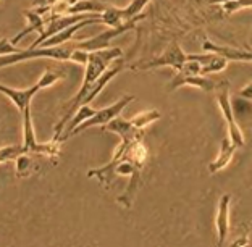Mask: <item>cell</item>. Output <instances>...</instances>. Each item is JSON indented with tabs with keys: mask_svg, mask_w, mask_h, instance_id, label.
Wrapping results in <instances>:
<instances>
[{
	"mask_svg": "<svg viewBox=\"0 0 252 247\" xmlns=\"http://www.w3.org/2000/svg\"><path fill=\"white\" fill-rule=\"evenodd\" d=\"M120 137H122V144L117 147L110 162L100 168L89 170L88 176L97 178L105 187L113 181L115 175L129 176V185L126 191L118 196V204L129 209L133 205L137 187L142 183V170L147 163L149 149L144 142L142 129H137L134 126L120 134Z\"/></svg>",
	"mask_w": 252,
	"mask_h": 247,
	"instance_id": "6da1fadb",
	"label": "cell"
},
{
	"mask_svg": "<svg viewBox=\"0 0 252 247\" xmlns=\"http://www.w3.org/2000/svg\"><path fill=\"white\" fill-rule=\"evenodd\" d=\"M78 47V42H65L62 45H54V47H28L25 50H20L16 54L3 55L0 57V68L16 65V63H23L34 59H52L66 62L71 59L73 50Z\"/></svg>",
	"mask_w": 252,
	"mask_h": 247,
	"instance_id": "7a4b0ae2",
	"label": "cell"
},
{
	"mask_svg": "<svg viewBox=\"0 0 252 247\" xmlns=\"http://www.w3.org/2000/svg\"><path fill=\"white\" fill-rule=\"evenodd\" d=\"M60 144L62 141L59 139H52L50 142H44V144L37 142L31 118V107H28L23 112V146L26 151L34 155H45L49 158H57L60 154Z\"/></svg>",
	"mask_w": 252,
	"mask_h": 247,
	"instance_id": "3957f363",
	"label": "cell"
},
{
	"mask_svg": "<svg viewBox=\"0 0 252 247\" xmlns=\"http://www.w3.org/2000/svg\"><path fill=\"white\" fill-rule=\"evenodd\" d=\"M215 91H217V102H219V107H220L223 118H225L226 126H228V136H230V139L238 147H243L244 136H243V131L238 126L236 118H234V113H233V107H231V100H230V84H228V81H220Z\"/></svg>",
	"mask_w": 252,
	"mask_h": 247,
	"instance_id": "277c9868",
	"label": "cell"
},
{
	"mask_svg": "<svg viewBox=\"0 0 252 247\" xmlns=\"http://www.w3.org/2000/svg\"><path fill=\"white\" fill-rule=\"evenodd\" d=\"M134 99H136L134 95H123L122 99L117 100L115 103H112V105H108L105 108H100V110H95V113L93 115V117L88 118L81 124H78L76 128L71 131L70 137L79 134L81 131L88 129V128H93V126H105L107 123H110L113 118L120 117V113L123 112V108L128 105L129 102H133Z\"/></svg>",
	"mask_w": 252,
	"mask_h": 247,
	"instance_id": "5b68a950",
	"label": "cell"
},
{
	"mask_svg": "<svg viewBox=\"0 0 252 247\" xmlns=\"http://www.w3.org/2000/svg\"><path fill=\"white\" fill-rule=\"evenodd\" d=\"M141 20L142 18L125 21L123 25L118 26V28H108V30L102 31L100 34H97V36H94V37L84 39V41H78V49H83V50H88V52H94V50H102V49L110 47V44H112L113 39H117L118 36H122V34L128 32L131 30H134L136 23L141 21Z\"/></svg>",
	"mask_w": 252,
	"mask_h": 247,
	"instance_id": "8992f818",
	"label": "cell"
},
{
	"mask_svg": "<svg viewBox=\"0 0 252 247\" xmlns=\"http://www.w3.org/2000/svg\"><path fill=\"white\" fill-rule=\"evenodd\" d=\"M186 60H188V54H185V50L180 47L178 42L173 41L163 54H160L158 57H154L151 62L136 65L134 68L136 70H154V68H160V66H171V68H175L176 71H180Z\"/></svg>",
	"mask_w": 252,
	"mask_h": 247,
	"instance_id": "52a82bcc",
	"label": "cell"
},
{
	"mask_svg": "<svg viewBox=\"0 0 252 247\" xmlns=\"http://www.w3.org/2000/svg\"><path fill=\"white\" fill-rule=\"evenodd\" d=\"M50 13H52L50 5H45V7L34 8V10H26L25 11V16H26V21H28L26 26L23 28V31H20L13 39H11V42L16 45L21 39H25L28 34H31V32L41 34L44 31L45 25H47V18L50 16Z\"/></svg>",
	"mask_w": 252,
	"mask_h": 247,
	"instance_id": "ba28073f",
	"label": "cell"
},
{
	"mask_svg": "<svg viewBox=\"0 0 252 247\" xmlns=\"http://www.w3.org/2000/svg\"><path fill=\"white\" fill-rule=\"evenodd\" d=\"M41 89L42 88L39 83H36L34 86H31V88H26V89H13V88H8V86L0 84V93H2L5 97H8L21 113L25 112L28 107H31L32 97L36 95Z\"/></svg>",
	"mask_w": 252,
	"mask_h": 247,
	"instance_id": "9c48e42d",
	"label": "cell"
},
{
	"mask_svg": "<svg viewBox=\"0 0 252 247\" xmlns=\"http://www.w3.org/2000/svg\"><path fill=\"white\" fill-rule=\"evenodd\" d=\"M181 86H192V88L205 91V93H212V91L217 89L219 83L212 81V79H209V78H205L204 74H196V76H185V74L178 73L173 79H171V83L168 84V91H175V89L181 88Z\"/></svg>",
	"mask_w": 252,
	"mask_h": 247,
	"instance_id": "30bf717a",
	"label": "cell"
},
{
	"mask_svg": "<svg viewBox=\"0 0 252 247\" xmlns=\"http://www.w3.org/2000/svg\"><path fill=\"white\" fill-rule=\"evenodd\" d=\"M230 204H231V196L230 194H223L219 202V210H217V234H219V246L225 244L228 238V231H230Z\"/></svg>",
	"mask_w": 252,
	"mask_h": 247,
	"instance_id": "8fae6325",
	"label": "cell"
},
{
	"mask_svg": "<svg viewBox=\"0 0 252 247\" xmlns=\"http://www.w3.org/2000/svg\"><path fill=\"white\" fill-rule=\"evenodd\" d=\"M202 49L212 54H219L230 62H252V49H236V47H226V45H217L205 39L202 44Z\"/></svg>",
	"mask_w": 252,
	"mask_h": 247,
	"instance_id": "7c38bea8",
	"label": "cell"
},
{
	"mask_svg": "<svg viewBox=\"0 0 252 247\" xmlns=\"http://www.w3.org/2000/svg\"><path fill=\"white\" fill-rule=\"evenodd\" d=\"M238 146L230 139V136L225 137L220 144V152L217 155V158L209 165V171L210 173H219L220 170H223L225 166H228V163L231 162L234 152H236Z\"/></svg>",
	"mask_w": 252,
	"mask_h": 247,
	"instance_id": "4fadbf2b",
	"label": "cell"
},
{
	"mask_svg": "<svg viewBox=\"0 0 252 247\" xmlns=\"http://www.w3.org/2000/svg\"><path fill=\"white\" fill-rule=\"evenodd\" d=\"M107 8L105 3L94 2V0H78L76 3L68 8L66 13L76 15V13H102Z\"/></svg>",
	"mask_w": 252,
	"mask_h": 247,
	"instance_id": "5bb4252c",
	"label": "cell"
},
{
	"mask_svg": "<svg viewBox=\"0 0 252 247\" xmlns=\"http://www.w3.org/2000/svg\"><path fill=\"white\" fill-rule=\"evenodd\" d=\"M102 25H107L108 28H118L123 25V10L113 5H107V8L100 13Z\"/></svg>",
	"mask_w": 252,
	"mask_h": 247,
	"instance_id": "9a60e30c",
	"label": "cell"
},
{
	"mask_svg": "<svg viewBox=\"0 0 252 247\" xmlns=\"http://www.w3.org/2000/svg\"><path fill=\"white\" fill-rule=\"evenodd\" d=\"M31 155L32 154H30V152L21 154L20 157L15 160V163H16V176H18V178L30 176L31 173H34V170H36V163H34V160H32Z\"/></svg>",
	"mask_w": 252,
	"mask_h": 247,
	"instance_id": "2e32d148",
	"label": "cell"
},
{
	"mask_svg": "<svg viewBox=\"0 0 252 247\" xmlns=\"http://www.w3.org/2000/svg\"><path fill=\"white\" fill-rule=\"evenodd\" d=\"M158 118H160V112L151 108V110H144V112H139L137 115H134V117L131 118L129 122H131V124L134 126V128L144 129L146 126H149V124L154 123V122H157Z\"/></svg>",
	"mask_w": 252,
	"mask_h": 247,
	"instance_id": "e0dca14e",
	"label": "cell"
},
{
	"mask_svg": "<svg viewBox=\"0 0 252 247\" xmlns=\"http://www.w3.org/2000/svg\"><path fill=\"white\" fill-rule=\"evenodd\" d=\"M151 2V0H131V2L126 5L123 10V21H131L136 18H142V10L146 8V5Z\"/></svg>",
	"mask_w": 252,
	"mask_h": 247,
	"instance_id": "ac0fdd59",
	"label": "cell"
},
{
	"mask_svg": "<svg viewBox=\"0 0 252 247\" xmlns=\"http://www.w3.org/2000/svg\"><path fill=\"white\" fill-rule=\"evenodd\" d=\"M228 65V60L225 57H221L219 54H214V57L210 59V62H207L205 65H202V70H200V74H210V73H219L221 70H225Z\"/></svg>",
	"mask_w": 252,
	"mask_h": 247,
	"instance_id": "d6986e66",
	"label": "cell"
},
{
	"mask_svg": "<svg viewBox=\"0 0 252 247\" xmlns=\"http://www.w3.org/2000/svg\"><path fill=\"white\" fill-rule=\"evenodd\" d=\"M26 152L28 151L25 149V146H5V147H0V163L16 160L21 154H26Z\"/></svg>",
	"mask_w": 252,
	"mask_h": 247,
	"instance_id": "ffe728a7",
	"label": "cell"
},
{
	"mask_svg": "<svg viewBox=\"0 0 252 247\" xmlns=\"http://www.w3.org/2000/svg\"><path fill=\"white\" fill-rule=\"evenodd\" d=\"M221 7L226 15H231L243 8H252V0H228V2L221 3Z\"/></svg>",
	"mask_w": 252,
	"mask_h": 247,
	"instance_id": "44dd1931",
	"label": "cell"
},
{
	"mask_svg": "<svg viewBox=\"0 0 252 247\" xmlns=\"http://www.w3.org/2000/svg\"><path fill=\"white\" fill-rule=\"evenodd\" d=\"M65 78V73H59V71H45L41 79H39V84H41V88L45 89V88H50L52 84H55L59 79Z\"/></svg>",
	"mask_w": 252,
	"mask_h": 247,
	"instance_id": "7402d4cb",
	"label": "cell"
},
{
	"mask_svg": "<svg viewBox=\"0 0 252 247\" xmlns=\"http://www.w3.org/2000/svg\"><path fill=\"white\" fill-rule=\"evenodd\" d=\"M200 70H202V63L197 62V60H186L183 68L178 71L185 76H196V74H200Z\"/></svg>",
	"mask_w": 252,
	"mask_h": 247,
	"instance_id": "603a6c76",
	"label": "cell"
},
{
	"mask_svg": "<svg viewBox=\"0 0 252 247\" xmlns=\"http://www.w3.org/2000/svg\"><path fill=\"white\" fill-rule=\"evenodd\" d=\"M21 49H18L16 45L10 41L7 37H2L0 39V57L3 55H11V54H16V52H20Z\"/></svg>",
	"mask_w": 252,
	"mask_h": 247,
	"instance_id": "cb8c5ba5",
	"label": "cell"
},
{
	"mask_svg": "<svg viewBox=\"0 0 252 247\" xmlns=\"http://www.w3.org/2000/svg\"><path fill=\"white\" fill-rule=\"evenodd\" d=\"M88 59H89V52L88 50H83V49H74L73 54H71V59L70 62H74L78 63V65H86L88 63Z\"/></svg>",
	"mask_w": 252,
	"mask_h": 247,
	"instance_id": "d4e9b609",
	"label": "cell"
},
{
	"mask_svg": "<svg viewBox=\"0 0 252 247\" xmlns=\"http://www.w3.org/2000/svg\"><path fill=\"white\" fill-rule=\"evenodd\" d=\"M239 95L243 97V99H248V100H252V83L248 84L246 88H243L239 91Z\"/></svg>",
	"mask_w": 252,
	"mask_h": 247,
	"instance_id": "484cf974",
	"label": "cell"
}]
</instances>
